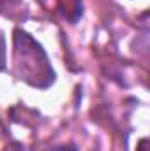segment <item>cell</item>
I'll return each instance as SVG.
<instances>
[{"instance_id":"obj_2","label":"cell","mask_w":150,"mask_h":151,"mask_svg":"<svg viewBox=\"0 0 150 151\" xmlns=\"http://www.w3.org/2000/svg\"><path fill=\"white\" fill-rule=\"evenodd\" d=\"M58 9H60L62 16L67 18L71 23H76L81 18V14H83L81 0H60L58 2Z\"/></svg>"},{"instance_id":"obj_4","label":"cell","mask_w":150,"mask_h":151,"mask_svg":"<svg viewBox=\"0 0 150 151\" xmlns=\"http://www.w3.org/2000/svg\"><path fill=\"white\" fill-rule=\"evenodd\" d=\"M20 5V0H0V14H12V9Z\"/></svg>"},{"instance_id":"obj_6","label":"cell","mask_w":150,"mask_h":151,"mask_svg":"<svg viewBox=\"0 0 150 151\" xmlns=\"http://www.w3.org/2000/svg\"><path fill=\"white\" fill-rule=\"evenodd\" d=\"M60 151H78V150H76V146H73V144H71V146H66V148H60Z\"/></svg>"},{"instance_id":"obj_3","label":"cell","mask_w":150,"mask_h":151,"mask_svg":"<svg viewBox=\"0 0 150 151\" xmlns=\"http://www.w3.org/2000/svg\"><path fill=\"white\" fill-rule=\"evenodd\" d=\"M5 65H7V42L4 34L0 32V72L5 69Z\"/></svg>"},{"instance_id":"obj_5","label":"cell","mask_w":150,"mask_h":151,"mask_svg":"<svg viewBox=\"0 0 150 151\" xmlns=\"http://www.w3.org/2000/svg\"><path fill=\"white\" fill-rule=\"evenodd\" d=\"M136 151H150V141L147 137H143L140 142H138V146H136Z\"/></svg>"},{"instance_id":"obj_1","label":"cell","mask_w":150,"mask_h":151,"mask_svg":"<svg viewBox=\"0 0 150 151\" xmlns=\"http://www.w3.org/2000/svg\"><path fill=\"white\" fill-rule=\"evenodd\" d=\"M12 72L20 81L37 90L50 88L57 77L44 47L21 28L12 34Z\"/></svg>"}]
</instances>
